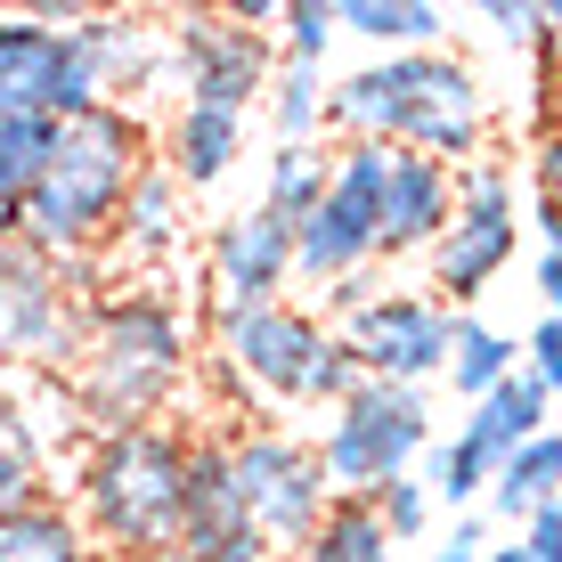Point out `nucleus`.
<instances>
[{
	"label": "nucleus",
	"instance_id": "nucleus-25",
	"mask_svg": "<svg viewBox=\"0 0 562 562\" xmlns=\"http://www.w3.org/2000/svg\"><path fill=\"white\" fill-rule=\"evenodd\" d=\"M302 562H392V538H383V521H375L367 497H335L326 521L310 530Z\"/></svg>",
	"mask_w": 562,
	"mask_h": 562
},
{
	"label": "nucleus",
	"instance_id": "nucleus-20",
	"mask_svg": "<svg viewBox=\"0 0 562 562\" xmlns=\"http://www.w3.org/2000/svg\"><path fill=\"white\" fill-rule=\"evenodd\" d=\"M0 562H106V554L90 547L74 506L49 490V497H33V506H16L0 521Z\"/></svg>",
	"mask_w": 562,
	"mask_h": 562
},
{
	"label": "nucleus",
	"instance_id": "nucleus-3",
	"mask_svg": "<svg viewBox=\"0 0 562 562\" xmlns=\"http://www.w3.org/2000/svg\"><path fill=\"white\" fill-rule=\"evenodd\" d=\"M147 155H155V123L139 106H82L66 123H49V164L16 212L25 245L49 261H99Z\"/></svg>",
	"mask_w": 562,
	"mask_h": 562
},
{
	"label": "nucleus",
	"instance_id": "nucleus-6",
	"mask_svg": "<svg viewBox=\"0 0 562 562\" xmlns=\"http://www.w3.org/2000/svg\"><path fill=\"white\" fill-rule=\"evenodd\" d=\"M221 449H228V490H237V514H245V530L269 547V562L302 554L310 530H318L326 506H335V490H326L310 440L285 432V424H237V432H221Z\"/></svg>",
	"mask_w": 562,
	"mask_h": 562
},
{
	"label": "nucleus",
	"instance_id": "nucleus-7",
	"mask_svg": "<svg viewBox=\"0 0 562 562\" xmlns=\"http://www.w3.org/2000/svg\"><path fill=\"white\" fill-rule=\"evenodd\" d=\"M424 449H432V400L408 392V383H375V375L310 440V457H318V473H326L335 497H375L383 481L416 473Z\"/></svg>",
	"mask_w": 562,
	"mask_h": 562
},
{
	"label": "nucleus",
	"instance_id": "nucleus-16",
	"mask_svg": "<svg viewBox=\"0 0 562 562\" xmlns=\"http://www.w3.org/2000/svg\"><path fill=\"white\" fill-rule=\"evenodd\" d=\"M180 245H188V188L147 155V171L131 180V196H123V221H114V245H106V254L147 278V269L180 261Z\"/></svg>",
	"mask_w": 562,
	"mask_h": 562
},
{
	"label": "nucleus",
	"instance_id": "nucleus-18",
	"mask_svg": "<svg viewBox=\"0 0 562 562\" xmlns=\"http://www.w3.org/2000/svg\"><path fill=\"white\" fill-rule=\"evenodd\" d=\"M335 33H359L383 57L449 49V9L440 0H335Z\"/></svg>",
	"mask_w": 562,
	"mask_h": 562
},
{
	"label": "nucleus",
	"instance_id": "nucleus-27",
	"mask_svg": "<svg viewBox=\"0 0 562 562\" xmlns=\"http://www.w3.org/2000/svg\"><path fill=\"white\" fill-rule=\"evenodd\" d=\"M49 164V123H0V212H25Z\"/></svg>",
	"mask_w": 562,
	"mask_h": 562
},
{
	"label": "nucleus",
	"instance_id": "nucleus-14",
	"mask_svg": "<svg viewBox=\"0 0 562 562\" xmlns=\"http://www.w3.org/2000/svg\"><path fill=\"white\" fill-rule=\"evenodd\" d=\"M457 212V180L449 164H424V155H392L383 164V212H375V261H408L432 254V237Z\"/></svg>",
	"mask_w": 562,
	"mask_h": 562
},
{
	"label": "nucleus",
	"instance_id": "nucleus-29",
	"mask_svg": "<svg viewBox=\"0 0 562 562\" xmlns=\"http://www.w3.org/2000/svg\"><path fill=\"white\" fill-rule=\"evenodd\" d=\"M278 25H285V66H326V49H335V0H285Z\"/></svg>",
	"mask_w": 562,
	"mask_h": 562
},
{
	"label": "nucleus",
	"instance_id": "nucleus-42",
	"mask_svg": "<svg viewBox=\"0 0 562 562\" xmlns=\"http://www.w3.org/2000/svg\"><path fill=\"white\" fill-rule=\"evenodd\" d=\"M285 562H302V554H285Z\"/></svg>",
	"mask_w": 562,
	"mask_h": 562
},
{
	"label": "nucleus",
	"instance_id": "nucleus-30",
	"mask_svg": "<svg viewBox=\"0 0 562 562\" xmlns=\"http://www.w3.org/2000/svg\"><path fill=\"white\" fill-rule=\"evenodd\" d=\"M521 375H530L547 400L562 392V326H554V318H538L530 335H521Z\"/></svg>",
	"mask_w": 562,
	"mask_h": 562
},
{
	"label": "nucleus",
	"instance_id": "nucleus-28",
	"mask_svg": "<svg viewBox=\"0 0 562 562\" xmlns=\"http://www.w3.org/2000/svg\"><path fill=\"white\" fill-rule=\"evenodd\" d=\"M367 506H375V521H383V538H392V547H408V538H424V530H432V490H424L416 473L383 481V490L367 497Z\"/></svg>",
	"mask_w": 562,
	"mask_h": 562
},
{
	"label": "nucleus",
	"instance_id": "nucleus-33",
	"mask_svg": "<svg viewBox=\"0 0 562 562\" xmlns=\"http://www.w3.org/2000/svg\"><path fill=\"white\" fill-rule=\"evenodd\" d=\"M521 547H530V562H562V497L521 521Z\"/></svg>",
	"mask_w": 562,
	"mask_h": 562
},
{
	"label": "nucleus",
	"instance_id": "nucleus-34",
	"mask_svg": "<svg viewBox=\"0 0 562 562\" xmlns=\"http://www.w3.org/2000/svg\"><path fill=\"white\" fill-rule=\"evenodd\" d=\"M530 180H538L547 204H562V123L547 131V139H530Z\"/></svg>",
	"mask_w": 562,
	"mask_h": 562
},
{
	"label": "nucleus",
	"instance_id": "nucleus-36",
	"mask_svg": "<svg viewBox=\"0 0 562 562\" xmlns=\"http://www.w3.org/2000/svg\"><path fill=\"white\" fill-rule=\"evenodd\" d=\"M481 547H490V530H481V514H457V521H449V547H440L432 562H481Z\"/></svg>",
	"mask_w": 562,
	"mask_h": 562
},
{
	"label": "nucleus",
	"instance_id": "nucleus-23",
	"mask_svg": "<svg viewBox=\"0 0 562 562\" xmlns=\"http://www.w3.org/2000/svg\"><path fill=\"white\" fill-rule=\"evenodd\" d=\"M261 114H269V139L278 147H326V82L318 66H278L261 90Z\"/></svg>",
	"mask_w": 562,
	"mask_h": 562
},
{
	"label": "nucleus",
	"instance_id": "nucleus-2",
	"mask_svg": "<svg viewBox=\"0 0 562 562\" xmlns=\"http://www.w3.org/2000/svg\"><path fill=\"white\" fill-rule=\"evenodd\" d=\"M375 139L392 155L424 164H473L490 147V90L457 49H416V57H375L326 90V147Z\"/></svg>",
	"mask_w": 562,
	"mask_h": 562
},
{
	"label": "nucleus",
	"instance_id": "nucleus-24",
	"mask_svg": "<svg viewBox=\"0 0 562 562\" xmlns=\"http://www.w3.org/2000/svg\"><path fill=\"white\" fill-rule=\"evenodd\" d=\"M326 171H335L326 147H278L269 155V180H261V212H278L285 228H302L310 212L326 204Z\"/></svg>",
	"mask_w": 562,
	"mask_h": 562
},
{
	"label": "nucleus",
	"instance_id": "nucleus-38",
	"mask_svg": "<svg viewBox=\"0 0 562 562\" xmlns=\"http://www.w3.org/2000/svg\"><path fill=\"white\" fill-rule=\"evenodd\" d=\"M538 237H547V254H562V204L538 196Z\"/></svg>",
	"mask_w": 562,
	"mask_h": 562
},
{
	"label": "nucleus",
	"instance_id": "nucleus-40",
	"mask_svg": "<svg viewBox=\"0 0 562 562\" xmlns=\"http://www.w3.org/2000/svg\"><path fill=\"white\" fill-rule=\"evenodd\" d=\"M481 562H530V547H521V538L514 547H481Z\"/></svg>",
	"mask_w": 562,
	"mask_h": 562
},
{
	"label": "nucleus",
	"instance_id": "nucleus-41",
	"mask_svg": "<svg viewBox=\"0 0 562 562\" xmlns=\"http://www.w3.org/2000/svg\"><path fill=\"white\" fill-rule=\"evenodd\" d=\"M16 237H25V228H16V212H0V254H9Z\"/></svg>",
	"mask_w": 562,
	"mask_h": 562
},
{
	"label": "nucleus",
	"instance_id": "nucleus-11",
	"mask_svg": "<svg viewBox=\"0 0 562 562\" xmlns=\"http://www.w3.org/2000/svg\"><path fill=\"white\" fill-rule=\"evenodd\" d=\"M457 326H464V310H440L432 294H375L351 326H335V335L351 342L359 375H375V383H408V392H424V383H432L440 367H449Z\"/></svg>",
	"mask_w": 562,
	"mask_h": 562
},
{
	"label": "nucleus",
	"instance_id": "nucleus-21",
	"mask_svg": "<svg viewBox=\"0 0 562 562\" xmlns=\"http://www.w3.org/2000/svg\"><path fill=\"white\" fill-rule=\"evenodd\" d=\"M481 497L497 506V521H530L538 506H554V497H562V432H554V424L538 440H521V449L490 473Z\"/></svg>",
	"mask_w": 562,
	"mask_h": 562
},
{
	"label": "nucleus",
	"instance_id": "nucleus-4",
	"mask_svg": "<svg viewBox=\"0 0 562 562\" xmlns=\"http://www.w3.org/2000/svg\"><path fill=\"white\" fill-rule=\"evenodd\" d=\"M188 497V432L180 424H131L99 432L74 457V521L106 562H171Z\"/></svg>",
	"mask_w": 562,
	"mask_h": 562
},
{
	"label": "nucleus",
	"instance_id": "nucleus-32",
	"mask_svg": "<svg viewBox=\"0 0 562 562\" xmlns=\"http://www.w3.org/2000/svg\"><path fill=\"white\" fill-rule=\"evenodd\" d=\"M375 294H383V285H375V269H351V278H335V285H326L318 326H326V318H335V326H351V318H359V310L375 302Z\"/></svg>",
	"mask_w": 562,
	"mask_h": 562
},
{
	"label": "nucleus",
	"instance_id": "nucleus-26",
	"mask_svg": "<svg viewBox=\"0 0 562 562\" xmlns=\"http://www.w3.org/2000/svg\"><path fill=\"white\" fill-rule=\"evenodd\" d=\"M490 473H497V464L481 457L464 432H449V440H432V449H424V473H416V481L432 490V506H440V497H449V506H473V497L490 490Z\"/></svg>",
	"mask_w": 562,
	"mask_h": 562
},
{
	"label": "nucleus",
	"instance_id": "nucleus-1",
	"mask_svg": "<svg viewBox=\"0 0 562 562\" xmlns=\"http://www.w3.org/2000/svg\"><path fill=\"white\" fill-rule=\"evenodd\" d=\"M196 310L164 285H123V294H90L82 351L57 383H66L82 432H131V424H171V400L196 375Z\"/></svg>",
	"mask_w": 562,
	"mask_h": 562
},
{
	"label": "nucleus",
	"instance_id": "nucleus-22",
	"mask_svg": "<svg viewBox=\"0 0 562 562\" xmlns=\"http://www.w3.org/2000/svg\"><path fill=\"white\" fill-rule=\"evenodd\" d=\"M440 375H449V392L464 400V408H473V400H490L506 375H521V342H514V335H497V326H481L473 310H464V326H457L449 367H440Z\"/></svg>",
	"mask_w": 562,
	"mask_h": 562
},
{
	"label": "nucleus",
	"instance_id": "nucleus-39",
	"mask_svg": "<svg viewBox=\"0 0 562 562\" xmlns=\"http://www.w3.org/2000/svg\"><path fill=\"white\" fill-rule=\"evenodd\" d=\"M538 25H547V49L562 57V0H547V9H538Z\"/></svg>",
	"mask_w": 562,
	"mask_h": 562
},
{
	"label": "nucleus",
	"instance_id": "nucleus-8",
	"mask_svg": "<svg viewBox=\"0 0 562 562\" xmlns=\"http://www.w3.org/2000/svg\"><path fill=\"white\" fill-rule=\"evenodd\" d=\"M90 261H49L25 237L0 254V367L16 375H66L90 318Z\"/></svg>",
	"mask_w": 562,
	"mask_h": 562
},
{
	"label": "nucleus",
	"instance_id": "nucleus-12",
	"mask_svg": "<svg viewBox=\"0 0 562 562\" xmlns=\"http://www.w3.org/2000/svg\"><path fill=\"white\" fill-rule=\"evenodd\" d=\"M204 285H212V302H237V310L285 302V285H294V228L261 204L221 212L204 237Z\"/></svg>",
	"mask_w": 562,
	"mask_h": 562
},
{
	"label": "nucleus",
	"instance_id": "nucleus-10",
	"mask_svg": "<svg viewBox=\"0 0 562 562\" xmlns=\"http://www.w3.org/2000/svg\"><path fill=\"white\" fill-rule=\"evenodd\" d=\"M171 82V42L147 16L82 9V25H66V82H57V123L82 106H131L139 90Z\"/></svg>",
	"mask_w": 562,
	"mask_h": 562
},
{
	"label": "nucleus",
	"instance_id": "nucleus-13",
	"mask_svg": "<svg viewBox=\"0 0 562 562\" xmlns=\"http://www.w3.org/2000/svg\"><path fill=\"white\" fill-rule=\"evenodd\" d=\"M514 245H521L514 204H457L449 228L432 237V285H424V294H432L440 310L481 302V294L514 269Z\"/></svg>",
	"mask_w": 562,
	"mask_h": 562
},
{
	"label": "nucleus",
	"instance_id": "nucleus-31",
	"mask_svg": "<svg viewBox=\"0 0 562 562\" xmlns=\"http://www.w3.org/2000/svg\"><path fill=\"white\" fill-rule=\"evenodd\" d=\"M481 16H490L497 42H514V49H538V42H547V25H538V0H490Z\"/></svg>",
	"mask_w": 562,
	"mask_h": 562
},
{
	"label": "nucleus",
	"instance_id": "nucleus-15",
	"mask_svg": "<svg viewBox=\"0 0 562 562\" xmlns=\"http://www.w3.org/2000/svg\"><path fill=\"white\" fill-rule=\"evenodd\" d=\"M66 82V33L33 25L25 9L0 16V123H57Z\"/></svg>",
	"mask_w": 562,
	"mask_h": 562
},
{
	"label": "nucleus",
	"instance_id": "nucleus-37",
	"mask_svg": "<svg viewBox=\"0 0 562 562\" xmlns=\"http://www.w3.org/2000/svg\"><path fill=\"white\" fill-rule=\"evenodd\" d=\"M538 294H547V318L562 326V254H538Z\"/></svg>",
	"mask_w": 562,
	"mask_h": 562
},
{
	"label": "nucleus",
	"instance_id": "nucleus-17",
	"mask_svg": "<svg viewBox=\"0 0 562 562\" xmlns=\"http://www.w3.org/2000/svg\"><path fill=\"white\" fill-rule=\"evenodd\" d=\"M237 155H245V114H212V106H180L164 123V139H155V164H164L188 196L221 188L228 171H237Z\"/></svg>",
	"mask_w": 562,
	"mask_h": 562
},
{
	"label": "nucleus",
	"instance_id": "nucleus-35",
	"mask_svg": "<svg viewBox=\"0 0 562 562\" xmlns=\"http://www.w3.org/2000/svg\"><path fill=\"white\" fill-rule=\"evenodd\" d=\"M33 497H49V481H42V473H25L16 457H0V521H9L16 506H33Z\"/></svg>",
	"mask_w": 562,
	"mask_h": 562
},
{
	"label": "nucleus",
	"instance_id": "nucleus-5",
	"mask_svg": "<svg viewBox=\"0 0 562 562\" xmlns=\"http://www.w3.org/2000/svg\"><path fill=\"white\" fill-rule=\"evenodd\" d=\"M196 335L212 351L196 359L212 375V392L221 400H245V408H310V367H318L326 335L335 326H318V310H294V302H204Z\"/></svg>",
	"mask_w": 562,
	"mask_h": 562
},
{
	"label": "nucleus",
	"instance_id": "nucleus-19",
	"mask_svg": "<svg viewBox=\"0 0 562 562\" xmlns=\"http://www.w3.org/2000/svg\"><path fill=\"white\" fill-rule=\"evenodd\" d=\"M547 408H554V400L538 392L530 375H506L490 400H473V416H464L457 432L473 440V449L490 457V464H506V457L521 449V440H538V432H547Z\"/></svg>",
	"mask_w": 562,
	"mask_h": 562
},
{
	"label": "nucleus",
	"instance_id": "nucleus-9",
	"mask_svg": "<svg viewBox=\"0 0 562 562\" xmlns=\"http://www.w3.org/2000/svg\"><path fill=\"white\" fill-rule=\"evenodd\" d=\"M171 90L180 106H212V114H254L269 74H278V49L269 33H254L245 16L228 9H188L171 16Z\"/></svg>",
	"mask_w": 562,
	"mask_h": 562
}]
</instances>
